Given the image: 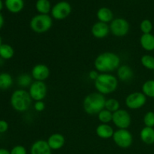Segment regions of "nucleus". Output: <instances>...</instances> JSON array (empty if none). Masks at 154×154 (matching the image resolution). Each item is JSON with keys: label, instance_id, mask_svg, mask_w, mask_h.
Returning <instances> with one entry per match:
<instances>
[{"label": "nucleus", "instance_id": "f257e3e1", "mask_svg": "<svg viewBox=\"0 0 154 154\" xmlns=\"http://www.w3.org/2000/svg\"><path fill=\"white\" fill-rule=\"evenodd\" d=\"M120 57L114 52H103L94 60V68L99 73H112L120 67Z\"/></svg>", "mask_w": 154, "mask_h": 154}, {"label": "nucleus", "instance_id": "f03ea898", "mask_svg": "<svg viewBox=\"0 0 154 154\" xmlns=\"http://www.w3.org/2000/svg\"><path fill=\"white\" fill-rule=\"evenodd\" d=\"M105 96L98 92H94L87 95L83 101L84 111L89 115H97L101 111L105 109Z\"/></svg>", "mask_w": 154, "mask_h": 154}, {"label": "nucleus", "instance_id": "7ed1b4c3", "mask_svg": "<svg viewBox=\"0 0 154 154\" xmlns=\"http://www.w3.org/2000/svg\"><path fill=\"white\" fill-rule=\"evenodd\" d=\"M118 81L117 77L111 73H100L94 81V87L98 93L104 96L111 94L117 90Z\"/></svg>", "mask_w": 154, "mask_h": 154}, {"label": "nucleus", "instance_id": "20e7f679", "mask_svg": "<svg viewBox=\"0 0 154 154\" xmlns=\"http://www.w3.org/2000/svg\"><path fill=\"white\" fill-rule=\"evenodd\" d=\"M10 101L13 109L18 112H25L28 111L32 102L29 93L25 90H15L11 96Z\"/></svg>", "mask_w": 154, "mask_h": 154}, {"label": "nucleus", "instance_id": "39448f33", "mask_svg": "<svg viewBox=\"0 0 154 154\" xmlns=\"http://www.w3.org/2000/svg\"><path fill=\"white\" fill-rule=\"evenodd\" d=\"M53 26V18L49 14L35 15L29 23L30 29L34 32L42 34L49 31Z\"/></svg>", "mask_w": 154, "mask_h": 154}, {"label": "nucleus", "instance_id": "423d86ee", "mask_svg": "<svg viewBox=\"0 0 154 154\" xmlns=\"http://www.w3.org/2000/svg\"><path fill=\"white\" fill-rule=\"evenodd\" d=\"M110 32L115 37L122 38L127 35L130 29L129 23L123 17L114 18L110 23Z\"/></svg>", "mask_w": 154, "mask_h": 154}, {"label": "nucleus", "instance_id": "0eeeda50", "mask_svg": "<svg viewBox=\"0 0 154 154\" xmlns=\"http://www.w3.org/2000/svg\"><path fill=\"white\" fill-rule=\"evenodd\" d=\"M114 142L117 147L123 149L129 148L133 143V136L128 129H117L114 131L112 137Z\"/></svg>", "mask_w": 154, "mask_h": 154}, {"label": "nucleus", "instance_id": "6e6552de", "mask_svg": "<svg viewBox=\"0 0 154 154\" xmlns=\"http://www.w3.org/2000/svg\"><path fill=\"white\" fill-rule=\"evenodd\" d=\"M147 97L142 92H133L125 99V105L129 109L138 110L146 105Z\"/></svg>", "mask_w": 154, "mask_h": 154}, {"label": "nucleus", "instance_id": "1a4fd4ad", "mask_svg": "<svg viewBox=\"0 0 154 154\" xmlns=\"http://www.w3.org/2000/svg\"><path fill=\"white\" fill-rule=\"evenodd\" d=\"M112 123L119 129H128L132 123V117L125 109H119L113 113Z\"/></svg>", "mask_w": 154, "mask_h": 154}, {"label": "nucleus", "instance_id": "9d476101", "mask_svg": "<svg viewBox=\"0 0 154 154\" xmlns=\"http://www.w3.org/2000/svg\"><path fill=\"white\" fill-rule=\"evenodd\" d=\"M72 5L66 1H60L56 3L51 8V17L57 20L67 18L72 13Z\"/></svg>", "mask_w": 154, "mask_h": 154}, {"label": "nucleus", "instance_id": "9b49d317", "mask_svg": "<svg viewBox=\"0 0 154 154\" xmlns=\"http://www.w3.org/2000/svg\"><path fill=\"white\" fill-rule=\"evenodd\" d=\"M28 92L32 101H43L48 94V87L45 81H34L29 87Z\"/></svg>", "mask_w": 154, "mask_h": 154}, {"label": "nucleus", "instance_id": "f8f14e48", "mask_svg": "<svg viewBox=\"0 0 154 154\" xmlns=\"http://www.w3.org/2000/svg\"><path fill=\"white\" fill-rule=\"evenodd\" d=\"M51 74L48 66L45 64H37L33 66L31 71V75L34 81H45L48 79Z\"/></svg>", "mask_w": 154, "mask_h": 154}, {"label": "nucleus", "instance_id": "ddd939ff", "mask_svg": "<svg viewBox=\"0 0 154 154\" xmlns=\"http://www.w3.org/2000/svg\"><path fill=\"white\" fill-rule=\"evenodd\" d=\"M91 33L96 38L102 39L106 38L110 33L109 25L105 23L98 22L95 23L91 28Z\"/></svg>", "mask_w": 154, "mask_h": 154}, {"label": "nucleus", "instance_id": "4468645a", "mask_svg": "<svg viewBox=\"0 0 154 154\" xmlns=\"http://www.w3.org/2000/svg\"><path fill=\"white\" fill-rule=\"evenodd\" d=\"M30 154H52V150L47 141L37 140L32 144Z\"/></svg>", "mask_w": 154, "mask_h": 154}, {"label": "nucleus", "instance_id": "2eb2a0df", "mask_svg": "<svg viewBox=\"0 0 154 154\" xmlns=\"http://www.w3.org/2000/svg\"><path fill=\"white\" fill-rule=\"evenodd\" d=\"M49 147L52 150H57L63 147L66 144L64 135L60 133H54L49 136L47 140Z\"/></svg>", "mask_w": 154, "mask_h": 154}, {"label": "nucleus", "instance_id": "dca6fc26", "mask_svg": "<svg viewBox=\"0 0 154 154\" xmlns=\"http://www.w3.org/2000/svg\"><path fill=\"white\" fill-rule=\"evenodd\" d=\"M134 77V71L128 65H120L117 69V78L123 82L131 81Z\"/></svg>", "mask_w": 154, "mask_h": 154}, {"label": "nucleus", "instance_id": "f3484780", "mask_svg": "<svg viewBox=\"0 0 154 154\" xmlns=\"http://www.w3.org/2000/svg\"><path fill=\"white\" fill-rule=\"evenodd\" d=\"M96 133L98 137L102 139H109L114 135V130L111 126L106 123H100L96 129Z\"/></svg>", "mask_w": 154, "mask_h": 154}, {"label": "nucleus", "instance_id": "a211bd4d", "mask_svg": "<svg viewBox=\"0 0 154 154\" xmlns=\"http://www.w3.org/2000/svg\"><path fill=\"white\" fill-rule=\"evenodd\" d=\"M140 138L144 144L152 145L154 144V128L144 126L140 132Z\"/></svg>", "mask_w": 154, "mask_h": 154}, {"label": "nucleus", "instance_id": "6ab92c4d", "mask_svg": "<svg viewBox=\"0 0 154 154\" xmlns=\"http://www.w3.org/2000/svg\"><path fill=\"white\" fill-rule=\"evenodd\" d=\"M141 47L147 52L154 51V35L152 33L142 34L140 38Z\"/></svg>", "mask_w": 154, "mask_h": 154}, {"label": "nucleus", "instance_id": "aec40b11", "mask_svg": "<svg viewBox=\"0 0 154 154\" xmlns=\"http://www.w3.org/2000/svg\"><path fill=\"white\" fill-rule=\"evenodd\" d=\"M99 21L108 24V23H111L114 18V13L110 8L107 7H102L98 10L96 14Z\"/></svg>", "mask_w": 154, "mask_h": 154}, {"label": "nucleus", "instance_id": "412c9836", "mask_svg": "<svg viewBox=\"0 0 154 154\" xmlns=\"http://www.w3.org/2000/svg\"><path fill=\"white\" fill-rule=\"evenodd\" d=\"M5 5L11 13L17 14L23 9L24 1L23 0H5Z\"/></svg>", "mask_w": 154, "mask_h": 154}, {"label": "nucleus", "instance_id": "4be33fe9", "mask_svg": "<svg viewBox=\"0 0 154 154\" xmlns=\"http://www.w3.org/2000/svg\"><path fill=\"white\" fill-rule=\"evenodd\" d=\"M35 8L41 14H48L51 11V4L49 0H37Z\"/></svg>", "mask_w": 154, "mask_h": 154}, {"label": "nucleus", "instance_id": "5701e85b", "mask_svg": "<svg viewBox=\"0 0 154 154\" xmlns=\"http://www.w3.org/2000/svg\"><path fill=\"white\" fill-rule=\"evenodd\" d=\"M13 84V78L8 73L0 74V90H6L10 88Z\"/></svg>", "mask_w": 154, "mask_h": 154}, {"label": "nucleus", "instance_id": "b1692460", "mask_svg": "<svg viewBox=\"0 0 154 154\" xmlns=\"http://www.w3.org/2000/svg\"><path fill=\"white\" fill-rule=\"evenodd\" d=\"M14 55V50L8 44H2L0 46V57L3 60H10Z\"/></svg>", "mask_w": 154, "mask_h": 154}, {"label": "nucleus", "instance_id": "393cba45", "mask_svg": "<svg viewBox=\"0 0 154 154\" xmlns=\"http://www.w3.org/2000/svg\"><path fill=\"white\" fill-rule=\"evenodd\" d=\"M141 92L147 98L154 99V80H147L141 87Z\"/></svg>", "mask_w": 154, "mask_h": 154}, {"label": "nucleus", "instance_id": "a878e982", "mask_svg": "<svg viewBox=\"0 0 154 154\" xmlns=\"http://www.w3.org/2000/svg\"><path fill=\"white\" fill-rule=\"evenodd\" d=\"M32 77L31 75L27 73L21 74L17 78V84L21 87H29L30 85L32 84Z\"/></svg>", "mask_w": 154, "mask_h": 154}, {"label": "nucleus", "instance_id": "bb28decb", "mask_svg": "<svg viewBox=\"0 0 154 154\" xmlns=\"http://www.w3.org/2000/svg\"><path fill=\"white\" fill-rule=\"evenodd\" d=\"M97 117L99 121L101 123H106L109 124V123L112 122L113 113L108 111L107 109H103L97 114Z\"/></svg>", "mask_w": 154, "mask_h": 154}, {"label": "nucleus", "instance_id": "cd10ccee", "mask_svg": "<svg viewBox=\"0 0 154 154\" xmlns=\"http://www.w3.org/2000/svg\"><path fill=\"white\" fill-rule=\"evenodd\" d=\"M141 63L143 67L148 70H154V57L150 54H144L141 58Z\"/></svg>", "mask_w": 154, "mask_h": 154}, {"label": "nucleus", "instance_id": "c85d7f7f", "mask_svg": "<svg viewBox=\"0 0 154 154\" xmlns=\"http://www.w3.org/2000/svg\"><path fill=\"white\" fill-rule=\"evenodd\" d=\"M105 108L108 111H111V112L114 113L115 111L120 109V103L117 99H114V98H110V99H106Z\"/></svg>", "mask_w": 154, "mask_h": 154}, {"label": "nucleus", "instance_id": "c756f323", "mask_svg": "<svg viewBox=\"0 0 154 154\" xmlns=\"http://www.w3.org/2000/svg\"><path fill=\"white\" fill-rule=\"evenodd\" d=\"M153 26L151 21L148 19H144L140 23V29L142 34H149L151 33Z\"/></svg>", "mask_w": 154, "mask_h": 154}, {"label": "nucleus", "instance_id": "7c9ffc66", "mask_svg": "<svg viewBox=\"0 0 154 154\" xmlns=\"http://www.w3.org/2000/svg\"><path fill=\"white\" fill-rule=\"evenodd\" d=\"M143 122L145 126L154 128V112L153 111H147L143 117Z\"/></svg>", "mask_w": 154, "mask_h": 154}, {"label": "nucleus", "instance_id": "2f4dec72", "mask_svg": "<svg viewBox=\"0 0 154 154\" xmlns=\"http://www.w3.org/2000/svg\"><path fill=\"white\" fill-rule=\"evenodd\" d=\"M11 154H27V150L25 147L22 145H16L10 151Z\"/></svg>", "mask_w": 154, "mask_h": 154}, {"label": "nucleus", "instance_id": "473e14b6", "mask_svg": "<svg viewBox=\"0 0 154 154\" xmlns=\"http://www.w3.org/2000/svg\"><path fill=\"white\" fill-rule=\"evenodd\" d=\"M45 103L43 101H38L35 102L34 104V109L37 112H42L45 109Z\"/></svg>", "mask_w": 154, "mask_h": 154}, {"label": "nucleus", "instance_id": "72a5a7b5", "mask_svg": "<svg viewBox=\"0 0 154 154\" xmlns=\"http://www.w3.org/2000/svg\"><path fill=\"white\" fill-rule=\"evenodd\" d=\"M9 125L7 121L3 120H0V133H5L8 129Z\"/></svg>", "mask_w": 154, "mask_h": 154}, {"label": "nucleus", "instance_id": "f704fd0d", "mask_svg": "<svg viewBox=\"0 0 154 154\" xmlns=\"http://www.w3.org/2000/svg\"><path fill=\"white\" fill-rule=\"evenodd\" d=\"M99 72L95 69V70H91L88 74V77L90 78V79H91L92 81H95L96 80V78H98V76L99 75Z\"/></svg>", "mask_w": 154, "mask_h": 154}, {"label": "nucleus", "instance_id": "c9c22d12", "mask_svg": "<svg viewBox=\"0 0 154 154\" xmlns=\"http://www.w3.org/2000/svg\"><path fill=\"white\" fill-rule=\"evenodd\" d=\"M4 23H5V20L4 17H3L2 14L0 13V29L2 28V26H4Z\"/></svg>", "mask_w": 154, "mask_h": 154}, {"label": "nucleus", "instance_id": "e433bc0d", "mask_svg": "<svg viewBox=\"0 0 154 154\" xmlns=\"http://www.w3.org/2000/svg\"><path fill=\"white\" fill-rule=\"evenodd\" d=\"M0 154H11V153H10V151H8L7 149L1 148L0 149Z\"/></svg>", "mask_w": 154, "mask_h": 154}, {"label": "nucleus", "instance_id": "4c0bfd02", "mask_svg": "<svg viewBox=\"0 0 154 154\" xmlns=\"http://www.w3.org/2000/svg\"><path fill=\"white\" fill-rule=\"evenodd\" d=\"M2 8H3V2L2 0H0V11L2 10Z\"/></svg>", "mask_w": 154, "mask_h": 154}, {"label": "nucleus", "instance_id": "58836bf2", "mask_svg": "<svg viewBox=\"0 0 154 154\" xmlns=\"http://www.w3.org/2000/svg\"><path fill=\"white\" fill-rule=\"evenodd\" d=\"M2 45V38L0 37V46H1Z\"/></svg>", "mask_w": 154, "mask_h": 154}, {"label": "nucleus", "instance_id": "ea45409f", "mask_svg": "<svg viewBox=\"0 0 154 154\" xmlns=\"http://www.w3.org/2000/svg\"><path fill=\"white\" fill-rule=\"evenodd\" d=\"M153 75H154V70H153Z\"/></svg>", "mask_w": 154, "mask_h": 154}]
</instances>
